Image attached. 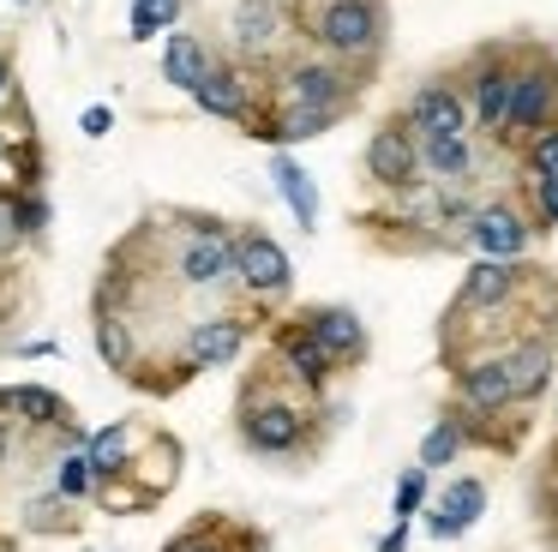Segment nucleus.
I'll use <instances>...</instances> for the list:
<instances>
[{
	"label": "nucleus",
	"mask_w": 558,
	"mask_h": 552,
	"mask_svg": "<svg viewBox=\"0 0 558 552\" xmlns=\"http://www.w3.org/2000/svg\"><path fill=\"white\" fill-rule=\"evenodd\" d=\"M234 427H241V444L253 456H306L313 451V408L289 403V396H265L258 384H246L241 396V415H234Z\"/></svg>",
	"instance_id": "nucleus-1"
},
{
	"label": "nucleus",
	"mask_w": 558,
	"mask_h": 552,
	"mask_svg": "<svg viewBox=\"0 0 558 552\" xmlns=\"http://www.w3.org/2000/svg\"><path fill=\"white\" fill-rule=\"evenodd\" d=\"M385 0H325L306 19V36L325 48L330 60H378L385 55Z\"/></svg>",
	"instance_id": "nucleus-2"
},
{
	"label": "nucleus",
	"mask_w": 558,
	"mask_h": 552,
	"mask_svg": "<svg viewBox=\"0 0 558 552\" xmlns=\"http://www.w3.org/2000/svg\"><path fill=\"white\" fill-rule=\"evenodd\" d=\"M553 120H558V60H553V48H522L498 144H529L534 132L553 127Z\"/></svg>",
	"instance_id": "nucleus-3"
},
{
	"label": "nucleus",
	"mask_w": 558,
	"mask_h": 552,
	"mask_svg": "<svg viewBox=\"0 0 558 552\" xmlns=\"http://www.w3.org/2000/svg\"><path fill=\"white\" fill-rule=\"evenodd\" d=\"M462 103H469V120L474 132H505V115H510V84H517V48L505 43H486L469 55V72H462Z\"/></svg>",
	"instance_id": "nucleus-4"
},
{
	"label": "nucleus",
	"mask_w": 558,
	"mask_h": 552,
	"mask_svg": "<svg viewBox=\"0 0 558 552\" xmlns=\"http://www.w3.org/2000/svg\"><path fill=\"white\" fill-rule=\"evenodd\" d=\"M534 276L522 259H474L469 271H462L457 283V300H450V319L445 324H462V319H493V312H505L517 295H529Z\"/></svg>",
	"instance_id": "nucleus-5"
},
{
	"label": "nucleus",
	"mask_w": 558,
	"mask_h": 552,
	"mask_svg": "<svg viewBox=\"0 0 558 552\" xmlns=\"http://www.w3.org/2000/svg\"><path fill=\"white\" fill-rule=\"evenodd\" d=\"M234 283L258 300H277L294 288V259L282 252L277 235H265L258 223L234 228Z\"/></svg>",
	"instance_id": "nucleus-6"
},
{
	"label": "nucleus",
	"mask_w": 558,
	"mask_h": 552,
	"mask_svg": "<svg viewBox=\"0 0 558 552\" xmlns=\"http://www.w3.org/2000/svg\"><path fill=\"white\" fill-rule=\"evenodd\" d=\"M366 180H373L378 192H409L421 187V139L409 132V120L390 115L373 127V139H366Z\"/></svg>",
	"instance_id": "nucleus-7"
},
{
	"label": "nucleus",
	"mask_w": 558,
	"mask_h": 552,
	"mask_svg": "<svg viewBox=\"0 0 558 552\" xmlns=\"http://www.w3.org/2000/svg\"><path fill=\"white\" fill-rule=\"evenodd\" d=\"M462 247H474V259H529L534 216L510 199H486V204H474L469 228H462Z\"/></svg>",
	"instance_id": "nucleus-8"
},
{
	"label": "nucleus",
	"mask_w": 558,
	"mask_h": 552,
	"mask_svg": "<svg viewBox=\"0 0 558 552\" xmlns=\"http://www.w3.org/2000/svg\"><path fill=\"white\" fill-rule=\"evenodd\" d=\"M354 96H361V79H354L342 60H294L282 72V96L277 103H301V108H330V115H349Z\"/></svg>",
	"instance_id": "nucleus-9"
},
{
	"label": "nucleus",
	"mask_w": 558,
	"mask_h": 552,
	"mask_svg": "<svg viewBox=\"0 0 558 552\" xmlns=\"http://www.w3.org/2000/svg\"><path fill=\"white\" fill-rule=\"evenodd\" d=\"M397 115L409 120L414 139H462V132H474L469 103H462V84H457V79H426V84H414V96L397 108Z\"/></svg>",
	"instance_id": "nucleus-10"
},
{
	"label": "nucleus",
	"mask_w": 558,
	"mask_h": 552,
	"mask_svg": "<svg viewBox=\"0 0 558 552\" xmlns=\"http://www.w3.org/2000/svg\"><path fill=\"white\" fill-rule=\"evenodd\" d=\"M294 319L306 324V336H313L318 348L330 355V367H361L366 360V348H373V336H366V324H361V312L354 307H306V312H294Z\"/></svg>",
	"instance_id": "nucleus-11"
},
{
	"label": "nucleus",
	"mask_w": 558,
	"mask_h": 552,
	"mask_svg": "<svg viewBox=\"0 0 558 552\" xmlns=\"http://www.w3.org/2000/svg\"><path fill=\"white\" fill-rule=\"evenodd\" d=\"M174 271H181V283H186V288H217V283H234V235H229V223L205 216V223H198V235L181 247Z\"/></svg>",
	"instance_id": "nucleus-12"
},
{
	"label": "nucleus",
	"mask_w": 558,
	"mask_h": 552,
	"mask_svg": "<svg viewBox=\"0 0 558 552\" xmlns=\"http://www.w3.org/2000/svg\"><path fill=\"white\" fill-rule=\"evenodd\" d=\"M505 372H510V396H517V408L541 403L546 391H553V372H558V355H553V331H522L517 343L505 348Z\"/></svg>",
	"instance_id": "nucleus-13"
},
{
	"label": "nucleus",
	"mask_w": 558,
	"mask_h": 552,
	"mask_svg": "<svg viewBox=\"0 0 558 552\" xmlns=\"http://www.w3.org/2000/svg\"><path fill=\"white\" fill-rule=\"evenodd\" d=\"M246 348V324L229 319V312H217V319H198L186 324V343H181V367L193 372H217V367H234Z\"/></svg>",
	"instance_id": "nucleus-14"
},
{
	"label": "nucleus",
	"mask_w": 558,
	"mask_h": 552,
	"mask_svg": "<svg viewBox=\"0 0 558 552\" xmlns=\"http://www.w3.org/2000/svg\"><path fill=\"white\" fill-rule=\"evenodd\" d=\"M270 355L282 360V372H289L301 391H325L330 379H337V367H330V355L306 336L301 319H282L277 331H270Z\"/></svg>",
	"instance_id": "nucleus-15"
},
{
	"label": "nucleus",
	"mask_w": 558,
	"mask_h": 552,
	"mask_svg": "<svg viewBox=\"0 0 558 552\" xmlns=\"http://www.w3.org/2000/svg\"><path fill=\"white\" fill-rule=\"evenodd\" d=\"M481 516H486V480L457 475L445 492H438V504H433V511H426V535H433V540H445V547H450V540H462L474 523H481Z\"/></svg>",
	"instance_id": "nucleus-16"
},
{
	"label": "nucleus",
	"mask_w": 558,
	"mask_h": 552,
	"mask_svg": "<svg viewBox=\"0 0 558 552\" xmlns=\"http://www.w3.org/2000/svg\"><path fill=\"white\" fill-rule=\"evenodd\" d=\"M0 415L25 420V427L37 432H54L73 420V403H66L61 391H49V384H0Z\"/></svg>",
	"instance_id": "nucleus-17"
},
{
	"label": "nucleus",
	"mask_w": 558,
	"mask_h": 552,
	"mask_svg": "<svg viewBox=\"0 0 558 552\" xmlns=\"http://www.w3.org/2000/svg\"><path fill=\"white\" fill-rule=\"evenodd\" d=\"M193 103L205 108V115H217V120H241V127H246V115H253L246 79H241V67H229V60H210L205 79H198V91H193Z\"/></svg>",
	"instance_id": "nucleus-18"
},
{
	"label": "nucleus",
	"mask_w": 558,
	"mask_h": 552,
	"mask_svg": "<svg viewBox=\"0 0 558 552\" xmlns=\"http://www.w3.org/2000/svg\"><path fill=\"white\" fill-rule=\"evenodd\" d=\"M474 168H481V151H474L469 132L462 139H421V175L433 187H469Z\"/></svg>",
	"instance_id": "nucleus-19"
},
{
	"label": "nucleus",
	"mask_w": 558,
	"mask_h": 552,
	"mask_svg": "<svg viewBox=\"0 0 558 552\" xmlns=\"http://www.w3.org/2000/svg\"><path fill=\"white\" fill-rule=\"evenodd\" d=\"M229 31H234V48L258 60V55H270L277 36H282V7H277V0H234Z\"/></svg>",
	"instance_id": "nucleus-20"
},
{
	"label": "nucleus",
	"mask_w": 558,
	"mask_h": 552,
	"mask_svg": "<svg viewBox=\"0 0 558 552\" xmlns=\"http://www.w3.org/2000/svg\"><path fill=\"white\" fill-rule=\"evenodd\" d=\"M270 187H277V199H282V204H289L294 223H301L306 235H313V228H318V187H313V175H306V168L294 163L289 151L270 156Z\"/></svg>",
	"instance_id": "nucleus-21"
},
{
	"label": "nucleus",
	"mask_w": 558,
	"mask_h": 552,
	"mask_svg": "<svg viewBox=\"0 0 558 552\" xmlns=\"http://www.w3.org/2000/svg\"><path fill=\"white\" fill-rule=\"evenodd\" d=\"M85 463L97 480H121L133 475V420H109L85 439Z\"/></svg>",
	"instance_id": "nucleus-22"
},
{
	"label": "nucleus",
	"mask_w": 558,
	"mask_h": 552,
	"mask_svg": "<svg viewBox=\"0 0 558 552\" xmlns=\"http://www.w3.org/2000/svg\"><path fill=\"white\" fill-rule=\"evenodd\" d=\"M181 439L174 432H145V456H133V475H145V492L162 504V492L174 487V475H181Z\"/></svg>",
	"instance_id": "nucleus-23"
},
{
	"label": "nucleus",
	"mask_w": 558,
	"mask_h": 552,
	"mask_svg": "<svg viewBox=\"0 0 558 552\" xmlns=\"http://www.w3.org/2000/svg\"><path fill=\"white\" fill-rule=\"evenodd\" d=\"M205 67H210L205 43H198L193 31H174V36H169V48H162V79H169L174 91L193 96V91H198V79H205Z\"/></svg>",
	"instance_id": "nucleus-24"
},
{
	"label": "nucleus",
	"mask_w": 558,
	"mask_h": 552,
	"mask_svg": "<svg viewBox=\"0 0 558 552\" xmlns=\"http://www.w3.org/2000/svg\"><path fill=\"white\" fill-rule=\"evenodd\" d=\"M97 355H102L109 372H126L138 360V336H133V324H126L121 312H97Z\"/></svg>",
	"instance_id": "nucleus-25"
},
{
	"label": "nucleus",
	"mask_w": 558,
	"mask_h": 552,
	"mask_svg": "<svg viewBox=\"0 0 558 552\" xmlns=\"http://www.w3.org/2000/svg\"><path fill=\"white\" fill-rule=\"evenodd\" d=\"M234 540H241V528H234ZM234 540H229V528H222V516L210 511L205 523H193V528H181V535L169 540L162 552H234ZM246 552H265V540H253Z\"/></svg>",
	"instance_id": "nucleus-26"
},
{
	"label": "nucleus",
	"mask_w": 558,
	"mask_h": 552,
	"mask_svg": "<svg viewBox=\"0 0 558 552\" xmlns=\"http://www.w3.org/2000/svg\"><path fill=\"white\" fill-rule=\"evenodd\" d=\"M462 451H469V439H462V420H457V415H438L433 427H426V439H421V468H426V475H433V468H450Z\"/></svg>",
	"instance_id": "nucleus-27"
},
{
	"label": "nucleus",
	"mask_w": 558,
	"mask_h": 552,
	"mask_svg": "<svg viewBox=\"0 0 558 552\" xmlns=\"http://www.w3.org/2000/svg\"><path fill=\"white\" fill-rule=\"evenodd\" d=\"M186 12V0H133V12H126V31H133V43H150V36L174 31Z\"/></svg>",
	"instance_id": "nucleus-28"
},
{
	"label": "nucleus",
	"mask_w": 558,
	"mask_h": 552,
	"mask_svg": "<svg viewBox=\"0 0 558 552\" xmlns=\"http://www.w3.org/2000/svg\"><path fill=\"white\" fill-rule=\"evenodd\" d=\"M25 528L31 535H73L78 516L61 492H37V499H25Z\"/></svg>",
	"instance_id": "nucleus-29"
},
{
	"label": "nucleus",
	"mask_w": 558,
	"mask_h": 552,
	"mask_svg": "<svg viewBox=\"0 0 558 552\" xmlns=\"http://www.w3.org/2000/svg\"><path fill=\"white\" fill-rule=\"evenodd\" d=\"M426 468L414 463V468H402V480H397V492H390V516H397V523H414V516L426 511Z\"/></svg>",
	"instance_id": "nucleus-30"
},
{
	"label": "nucleus",
	"mask_w": 558,
	"mask_h": 552,
	"mask_svg": "<svg viewBox=\"0 0 558 552\" xmlns=\"http://www.w3.org/2000/svg\"><path fill=\"white\" fill-rule=\"evenodd\" d=\"M54 492H61L66 504H78V499H90V492H97V475H90L85 451H66L61 456V468H54Z\"/></svg>",
	"instance_id": "nucleus-31"
},
{
	"label": "nucleus",
	"mask_w": 558,
	"mask_h": 552,
	"mask_svg": "<svg viewBox=\"0 0 558 552\" xmlns=\"http://www.w3.org/2000/svg\"><path fill=\"white\" fill-rule=\"evenodd\" d=\"M13 223H19V240H43L49 235V199H43L37 187L13 192Z\"/></svg>",
	"instance_id": "nucleus-32"
},
{
	"label": "nucleus",
	"mask_w": 558,
	"mask_h": 552,
	"mask_svg": "<svg viewBox=\"0 0 558 552\" xmlns=\"http://www.w3.org/2000/svg\"><path fill=\"white\" fill-rule=\"evenodd\" d=\"M529 216H534V235L558 228V175H529Z\"/></svg>",
	"instance_id": "nucleus-33"
},
{
	"label": "nucleus",
	"mask_w": 558,
	"mask_h": 552,
	"mask_svg": "<svg viewBox=\"0 0 558 552\" xmlns=\"http://www.w3.org/2000/svg\"><path fill=\"white\" fill-rule=\"evenodd\" d=\"M517 151H522V168H529V175H558V120L541 127L529 144H517Z\"/></svg>",
	"instance_id": "nucleus-34"
},
{
	"label": "nucleus",
	"mask_w": 558,
	"mask_h": 552,
	"mask_svg": "<svg viewBox=\"0 0 558 552\" xmlns=\"http://www.w3.org/2000/svg\"><path fill=\"white\" fill-rule=\"evenodd\" d=\"M109 127H114V108L109 103H97V108H85V115H78V132H90V139H102Z\"/></svg>",
	"instance_id": "nucleus-35"
},
{
	"label": "nucleus",
	"mask_w": 558,
	"mask_h": 552,
	"mask_svg": "<svg viewBox=\"0 0 558 552\" xmlns=\"http://www.w3.org/2000/svg\"><path fill=\"white\" fill-rule=\"evenodd\" d=\"M19 247V223H13V192H0V252Z\"/></svg>",
	"instance_id": "nucleus-36"
},
{
	"label": "nucleus",
	"mask_w": 558,
	"mask_h": 552,
	"mask_svg": "<svg viewBox=\"0 0 558 552\" xmlns=\"http://www.w3.org/2000/svg\"><path fill=\"white\" fill-rule=\"evenodd\" d=\"M409 528L414 523H390V535L378 540V552H409Z\"/></svg>",
	"instance_id": "nucleus-37"
},
{
	"label": "nucleus",
	"mask_w": 558,
	"mask_h": 552,
	"mask_svg": "<svg viewBox=\"0 0 558 552\" xmlns=\"http://www.w3.org/2000/svg\"><path fill=\"white\" fill-rule=\"evenodd\" d=\"M19 355H25V360H49L54 355V336H31V343H19Z\"/></svg>",
	"instance_id": "nucleus-38"
},
{
	"label": "nucleus",
	"mask_w": 558,
	"mask_h": 552,
	"mask_svg": "<svg viewBox=\"0 0 558 552\" xmlns=\"http://www.w3.org/2000/svg\"><path fill=\"white\" fill-rule=\"evenodd\" d=\"M13 463V420H0V468Z\"/></svg>",
	"instance_id": "nucleus-39"
},
{
	"label": "nucleus",
	"mask_w": 558,
	"mask_h": 552,
	"mask_svg": "<svg viewBox=\"0 0 558 552\" xmlns=\"http://www.w3.org/2000/svg\"><path fill=\"white\" fill-rule=\"evenodd\" d=\"M7 84H13V60L0 55V96H7Z\"/></svg>",
	"instance_id": "nucleus-40"
},
{
	"label": "nucleus",
	"mask_w": 558,
	"mask_h": 552,
	"mask_svg": "<svg viewBox=\"0 0 558 552\" xmlns=\"http://www.w3.org/2000/svg\"><path fill=\"white\" fill-rule=\"evenodd\" d=\"M553 528H558V492H553Z\"/></svg>",
	"instance_id": "nucleus-41"
},
{
	"label": "nucleus",
	"mask_w": 558,
	"mask_h": 552,
	"mask_svg": "<svg viewBox=\"0 0 558 552\" xmlns=\"http://www.w3.org/2000/svg\"><path fill=\"white\" fill-rule=\"evenodd\" d=\"M19 7H31V0H19Z\"/></svg>",
	"instance_id": "nucleus-42"
}]
</instances>
